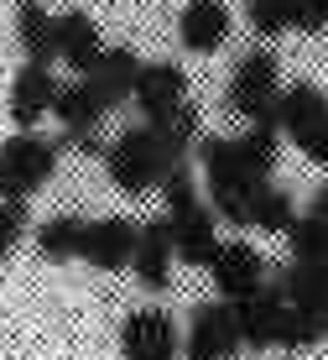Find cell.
Returning <instances> with one entry per match:
<instances>
[{
	"label": "cell",
	"mask_w": 328,
	"mask_h": 360,
	"mask_svg": "<svg viewBox=\"0 0 328 360\" xmlns=\"http://www.w3.org/2000/svg\"><path fill=\"white\" fill-rule=\"evenodd\" d=\"M162 214H167V225H172V240H178V262L188 266H209L214 256H219V235H214V204H209V193H198V178H193V167L178 162L162 178Z\"/></svg>",
	"instance_id": "6da1fadb"
},
{
	"label": "cell",
	"mask_w": 328,
	"mask_h": 360,
	"mask_svg": "<svg viewBox=\"0 0 328 360\" xmlns=\"http://www.w3.org/2000/svg\"><path fill=\"white\" fill-rule=\"evenodd\" d=\"M198 167H204V193L214 204V214L230 219V225H250V209H256V193L266 188L271 178L245 167L235 136H204L198 141Z\"/></svg>",
	"instance_id": "7a4b0ae2"
},
{
	"label": "cell",
	"mask_w": 328,
	"mask_h": 360,
	"mask_svg": "<svg viewBox=\"0 0 328 360\" xmlns=\"http://www.w3.org/2000/svg\"><path fill=\"white\" fill-rule=\"evenodd\" d=\"M172 172L167 162V152H162V136L157 126H125L115 141H110V152H105V178L115 183L120 193H131V198H141L151 188H162V178Z\"/></svg>",
	"instance_id": "3957f363"
},
{
	"label": "cell",
	"mask_w": 328,
	"mask_h": 360,
	"mask_svg": "<svg viewBox=\"0 0 328 360\" xmlns=\"http://www.w3.org/2000/svg\"><path fill=\"white\" fill-rule=\"evenodd\" d=\"M58 157H63V141L42 131H16L11 141H0V198H27L37 188H47L58 172Z\"/></svg>",
	"instance_id": "277c9868"
},
{
	"label": "cell",
	"mask_w": 328,
	"mask_h": 360,
	"mask_svg": "<svg viewBox=\"0 0 328 360\" xmlns=\"http://www.w3.org/2000/svg\"><path fill=\"white\" fill-rule=\"evenodd\" d=\"M276 126L308 162L328 167V94L318 84H287L276 99Z\"/></svg>",
	"instance_id": "5b68a950"
},
{
	"label": "cell",
	"mask_w": 328,
	"mask_h": 360,
	"mask_svg": "<svg viewBox=\"0 0 328 360\" xmlns=\"http://www.w3.org/2000/svg\"><path fill=\"white\" fill-rule=\"evenodd\" d=\"M276 99H282V63L271 47H250L230 73L224 105L240 120H276Z\"/></svg>",
	"instance_id": "8992f818"
},
{
	"label": "cell",
	"mask_w": 328,
	"mask_h": 360,
	"mask_svg": "<svg viewBox=\"0 0 328 360\" xmlns=\"http://www.w3.org/2000/svg\"><path fill=\"white\" fill-rule=\"evenodd\" d=\"M240 319H235V303L214 297V303H198L193 319H188V340H183V355L188 360H235L240 350Z\"/></svg>",
	"instance_id": "52a82bcc"
},
{
	"label": "cell",
	"mask_w": 328,
	"mask_h": 360,
	"mask_svg": "<svg viewBox=\"0 0 328 360\" xmlns=\"http://www.w3.org/2000/svg\"><path fill=\"white\" fill-rule=\"evenodd\" d=\"M209 277H214V292H219L224 303H240V297L266 288V256H261L256 245H245V240H224L219 256L209 262Z\"/></svg>",
	"instance_id": "ba28073f"
},
{
	"label": "cell",
	"mask_w": 328,
	"mask_h": 360,
	"mask_svg": "<svg viewBox=\"0 0 328 360\" xmlns=\"http://www.w3.org/2000/svg\"><path fill=\"white\" fill-rule=\"evenodd\" d=\"M120 355L125 360H178L183 355V340H178V324L172 314L162 308H136L120 329Z\"/></svg>",
	"instance_id": "9c48e42d"
},
{
	"label": "cell",
	"mask_w": 328,
	"mask_h": 360,
	"mask_svg": "<svg viewBox=\"0 0 328 360\" xmlns=\"http://www.w3.org/2000/svg\"><path fill=\"white\" fill-rule=\"evenodd\" d=\"M172 262H178V240H172V225L167 214H151L141 235H136V256H131V271L146 292H162L172 282Z\"/></svg>",
	"instance_id": "30bf717a"
},
{
	"label": "cell",
	"mask_w": 328,
	"mask_h": 360,
	"mask_svg": "<svg viewBox=\"0 0 328 360\" xmlns=\"http://www.w3.org/2000/svg\"><path fill=\"white\" fill-rule=\"evenodd\" d=\"M178 105H188V73H183V63H172V58L146 63L141 79H136V110H141V120H167Z\"/></svg>",
	"instance_id": "8fae6325"
},
{
	"label": "cell",
	"mask_w": 328,
	"mask_h": 360,
	"mask_svg": "<svg viewBox=\"0 0 328 360\" xmlns=\"http://www.w3.org/2000/svg\"><path fill=\"white\" fill-rule=\"evenodd\" d=\"M282 314H287V292H282V282H266L261 292L240 297V303H235L240 340H245L250 350H271V345L282 340Z\"/></svg>",
	"instance_id": "7c38bea8"
},
{
	"label": "cell",
	"mask_w": 328,
	"mask_h": 360,
	"mask_svg": "<svg viewBox=\"0 0 328 360\" xmlns=\"http://www.w3.org/2000/svg\"><path fill=\"white\" fill-rule=\"evenodd\" d=\"M136 235H141V225H136V219H125V214L89 219V235H84V262H89L94 271H120V266H131Z\"/></svg>",
	"instance_id": "4fadbf2b"
},
{
	"label": "cell",
	"mask_w": 328,
	"mask_h": 360,
	"mask_svg": "<svg viewBox=\"0 0 328 360\" xmlns=\"http://www.w3.org/2000/svg\"><path fill=\"white\" fill-rule=\"evenodd\" d=\"M58 89L63 84L53 79L47 63H21V73L11 79V120H16V131H37V120L53 115Z\"/></svg>",
	"instance_id": "5bb4252c"
},
{
	"label": "cell",
	"mask_w": 328,
	"mask_h": 360,
	"mask_svg": "<svg viewBox=\"0 0 328 360\" xmlns=\"http://www.w3.org/2000/svg\"><path fill=\"white\" fill-rule=\"evenodd\" d=\"M105 58V37H99L89 11H63L58 16V63H68L79 79H89Z\"/></svg>",
	"instance_id": "9a60e30c"
},
{
	"label": "cell",
	"mask_w": 328,
	"mask_h": 360,
	"mask_svg": "<svg viewBox=\"0 0 328 360\" xmlns=\"http://www.w3.org/2000/svg\"><path fill=\"white\" fill-rule=\"evenodd\" d=\"M230 32H235V16L224 0H188L178 16V37L188 53H219Z\"/></svg>",
	"instance_id": "2e32d148"
},
{
	"label": "cell",
	"mask_w": 328,
	"mask_h": 360,
	"mask_svg": "<svg viewBox=\"0 0 328 360\" xmlns=\"http://www.w3.org/2000/svg\"><path fill=\"white\" fill-rule=\"evenodd\" d=\"M110 110H115V105L99 94V84L94 79H79V73H73V79L58 89V99H53V115H58L63 131H99Z\"/></svg>",
	"instance_id": "e0dca14e"
},
{
	"label": "cell",
	"mask_w": 328,
	"mask_h": 360,
	"mask_svg": "<svg viewBox=\"0 0 328 360\" xmlns=\"http://www.w3.org/2000/svg\"><path fill=\"white\" fill-rule=\"evenodd\" d=\"M16 42L27 63H58V16H47L42 0H16Z\"/></svg>",
	"instance_id": "ac0fdd59"
},
{
	"label": "cell",
	"mask_w": 328,
	"mask_h": 360,
	"mask_svg": "<svg viewBox=\"0 0 328 360\" xmlns=\"http://www.w3.org/2000/svg\"><path fill=\"white\" fill-rule=\"evenodd\" d=\"M141 58H136V47H105V58H99V68L89 79L99 84V94L110 99V105H125V99H136V79H141Z\"/></svg>",
	"instance_id": "d6986e66"
},
{
	"label": "cell",
	"mask_w": 328,
	"mask_h": 360,
	"mask_svg": "<svg viewBox=\"0 0 328 360\" xmlns=\"http://www.w3.org/2000/svg\"><path fill=\"white\" fill-rule=\"evenodd\" d=\"M84 235H89L84 214H53L37 225V251L47 262H73V256H84Z\"/></svg>",
	"instance_id": "ffe728a7"
},
{
	"label": "cell",
	"mask_w": 328,
	"mask_h": 360,
	"mask_svg": "<svg viewBox=\"0 0 328 360\" xmlns=\"http://www.w3.org/2000/svg\"><path fill=\"white\" fill-rule=\"evenodd\" d=\"M276 282H282L287 303H308V308H323V314H328V266H318V262H287Z\"/></svg>",
	"instance_id": "44dd1931"
},
{
	"label": "cell",
	"mask_w": 328,
	"mask_h": 360,
	"mask_svg": "<svg viewBox=\"0 0 328 360\" xmlns=\"http://www.w3.org/2000/svg\"><path fill=\"white\" fill-rule=\"evenodd\" d=\"M157 126V136H162V152H167V162L178 167V162H188V152L198 146V105L188 99V105H178L167 120H151Z\"/></svg>",
	"instance_id": "7402d4cb"
},
{
	"label": "cell",
	"mask_w": 328,
	"mask_h": 360,
	"mask_svg": "<svg viewBox=\"0 0 328 360\" xmlns=\"http://www.w3.org/2000/svg\"><path fill=\"white\" fill-rule=\"evenodd\" d=\"M297 204H292V193L287 188H276V183H266V188L256 193V209H250V225H256L261 235H287L297 225Z\"/></svg>",
	"instance_id": "603a6c76"
},
{
	"label": "cell",
	"mask_w": 328,
	"mask_h": 360,
	"mask_svg": "<svg viewBox=\"0 0 328 360\" xmlns=\"http://www.w3.org/2000/svg\"><path fill=\"white\" fill-rule=\"evenodd\" d=\"M328 334V314L323 308H308V303H287L282 314V350H308V345H318Z\"/></svg>",
	"instance_id": "cb8c5ba5"
},
{
	"label": "cell",
	"mask_w": 328,
	"mask_h": 360,
	"mask_svg": "<svg viewBox=\"0 0 328 360\" xmlns=\"http://www.w3.org/2000/svg\"><path fill=\"white\" fill-rule=\"evenodd\" d=\"M245 21L256 37L276 42L282 32H292V0H245Z\"/></svg>",
	"instance_id": "d4e9b609"
},
{
	"label": "cell",
	"mask_w": 328,
	"mask_h": 360,
	"mask_svg": "<svg viewBox=\"0 0 328 360\" xmlns=\"http://www.w3.org/2000/svg\"><path fill=\"white\" fill-rule=\"evenodd\" d=\"M21 235H27V204L21 198H0V262L21 245Z\"/></svg>",
	"instance_id": "484cf974"
},
{
	"label": "cell",
	"mask_w": 328,
	"mask_h": 360,
	"mask_svg": "<svg viewBox=\"0 0 328 360\" xmlns=\"http://www.w3.org/2000/svg\"><path fill=\"white\" fill-rule=\"evenodd\" d=\"M292 27L308 37L328 32V0H292Z\"/></svg>",
	"instance_id": "4316f807"
},
{
	"label": "cell",
	"mask_w": 328,
	"mask_h": 360,
	"mask_svg": "<svg viewBox=\"0 0 328 360\" xmlns=\"http://www.w3.org/2000/svg\"><path fill=\"white\" fill-rule=\"evenodd\" d=\"M58 141L68 146V152H79V157H105V152H110V141H105V126H99V131H63Z\"/></svg>",
	"instance_id": "83f0119b"
}]
</instances>
